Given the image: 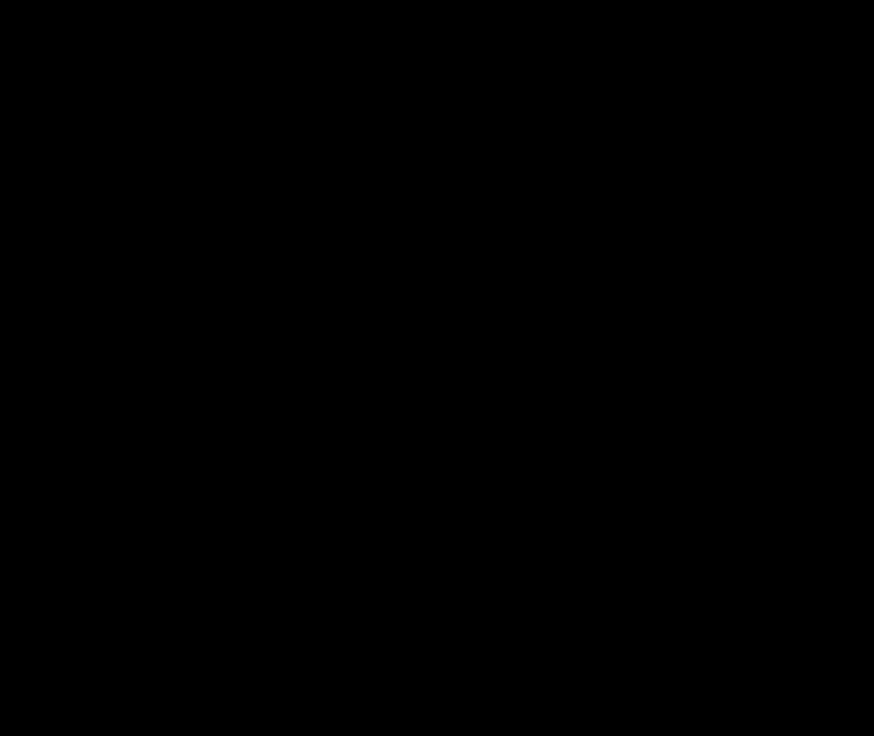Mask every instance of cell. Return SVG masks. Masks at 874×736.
<instances>
[]
</instances>
